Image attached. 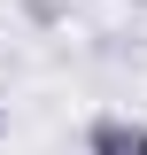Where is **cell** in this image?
<instances>
[{"label":"cell","mask_w":147,"mask_h":155,"mask_svg":"<svg viewBox=\"0 0 147 155\" xmlns=\"http://www.w3.org/2000/svg\"><path fill=\"white\" fill-rule=\"evenodd\" d=\"M132 8H147V0H132Z\"/></svg>","instance_id":"4"},{"label":"cell","mask_w":147,"mask_h":155,"mask_svg":"<svg viewBox=\"0 0 147 155\" xmlns=\"http://www.w3.org/2000/svg\"><path fill=\"white\" fill-rule=\"evenodd\" d=\"M85 155H147V124H139V116L101 109V116L85 124Z\"/></svg>","instance_id":"1"},{"label":"cell","mask_w":147,"mask_h":155,"mask_svg":"<svg viewBox=\"0 0 147 155\" xmlns=\"http://www.w3.org/2000/svg\"><path fill=\"white\" fill-rule=\"evenodd\" d=\"M0 132H8V109H0Z\"/></svg>","instance_id":"3"},{"label":"cell","mask_w":147,"mask_h":155,"mask_svg":"<svg viewBox=\"0 0 147 155\" xmlns=\"http://www.w3.org/2000/svg\"><path fill=\"white\" fill-rule=\"evenodd\" d=\"M23 16H31V23H39V31H54V23H62V16H70V0H23Z\"/></svg>","instance_id":"2"}]
</instances>
